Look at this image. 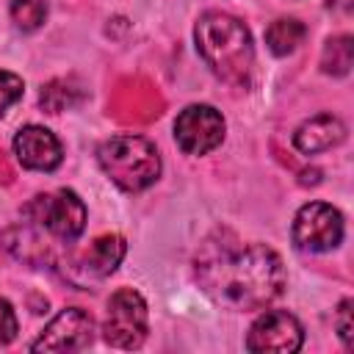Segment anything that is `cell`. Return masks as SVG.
Masks as SVG:
<instances>
[{
  "label": "cell",
  "instance_id": "cell-2",
  "mask_svg": "<svg viewBox=\"0 0 354 354\" xmlns=\"http://www.w3.org/2000/svg\"><path fill=\"white\" fill-rule=\"evenodd\" d=\"M196 50L202 61L227 83L243 86L254 66V44L249 28L224 11H207L199 17L196 30Z\"/></svg>",
  "mask_w": 354,
  "mask_h": 354
},
{
  "label": "cell",
  "instance_id": "cell-12",
  "mask_svg": "<svg viewBox=\"0 0 354 354\" xmlns=\"http://www.w3.org/2000/svg\"><path fill=\"white\" fill-rule=\"evenodd\" d=\"M124 238L119 235H102L97 238L86 254H83V268L91 274V277H108L124 257Z\"/></svg>",
  "mask_w": 354,
  "mask_h": 354
},
{
  "label": "cell",
  "instance_id": "cell-18",
  "mask_svg": "<svg viewBox=\"0 0 354 354\" xmlns=\"http://www.w3.org/2000/svg\"><path fill=\"white\" fill-rule=\"evenodd\" d=\"M335 326H337V335H340L343 346L351 348V332H354V326H351V299L340 301L337 315H335Z\"/></svg>",
  "mask_w": 354,
  "mask_h": 354
},
{
  "label": "cell",
  "instance_id": "cell-16",
  "mask_svg": "<svg viewBox=\"0 0 354 354\" xmlns=\"http://www.w3.org/2000/svg\"><path fill=\"white\" fill-rule=\"evenodd\" d=\"M22 91H25L22 77L14 75V72L0 69V116H3L17 100H22Z\"/></svg>",
  "mask_w": 354,
  "mask_h": 354
},
{
  "label": "cell",
  "instance_id": "cell-6",
  "mask_svg": "<svg viewBox=\"0 0 354 354\" xmlns=\"http://www.w3.org/2000/svg\"><path fill=\"white\" fill-rule=\"evenodd\" d=\"M343 241V216L326 202L304 205L293 218V243L301 252H332Z\"/></svg>",
  "mask_w": 354,
  "mask_h": 354
},
{
  "label": "cell",
  "instance_id": "cell-1",
  "mask_svg": "<svg viewBox=\"0 0 354 354\" xmlns=\"http://www.w3.org/2000/svg\"><path fill=\"white\" fill-rule=\"evenodd\" d=\"M196 277L205 293L230 310H260L285 288L282 257L266 243H207Z\"/></svg>",
  "mask_w": 354,
  "mask_h": 354
},
{
  "label": "cell",
  "instance_id": "cell-15",
  "mask_svg": "<svg viewBox=\"0 0 354 354\" xmlns=\"http://www.w3.org/2000/svg\"><path fill=\"white\" fill-rule=\"evenodd\" d=\"M11 19L22 30H36L47 19V3L44 0H11Z\"/></svg>",
  "mask_w": 354,
  "mask_h": 354
},
{
  "label": "cell",
  "instance_id": "cell-7",
  "mask_svg": "<svg viewBox=\"0 0 354 354\" xmlns=\"http://www.w3.org/2000/svg\"><path fill=\"white\" fill-rule=\"evenodd\" d=\"M174 138L185 155H207L224 141V119L213 105H188L174 122Z\"/></svg>",
  "mask_w": 354,
  "mask_h": 354
},
{
  "label": "cell",
  "instance_id": "cell-9",
  "mask_svg": "<svg viewBox=\"0 0 354 354\" xmlns=\"http://www.w3.org/2000/svg\"><path fill=\"white\" fill-rule=\"evenodd\" d=\"M91 340H94V318L80 307H69L61 310L44 326V332L30 343V351H80L88 348Z\"/></svg>",
  "mask_w": 354,
  "mask_h": 354
},
{
  "label": "cell",
  "instance_id": "cell-17",
  "mask_svg": "<svg viewBox=\"0 0 354 354\" xmlns=\"http://www.w3.org/2000/svg\"><path fill=\"white\" fill-rule=\"evenodd\" d=\"M17 332H19V324H17L14 307L6 299H0V346L11 343L17 337Z\"/></svg>",
  "mask_w": 354,
  "mask_h": 354
},
{
  "label": "cell",
  "instance_id": "cell-3",
  "mask_svg": "<svg viewBox=\"0 0 354 354\" xmlns=\"http://www.w3.org/2000/svg\"><path fill=\"white\" fill-rule=\"evenodd\" d=\"M97 160L102 171L124 191H141L152 185L160 174V155L155 144L144 136H111L100 144Z\"/></svg>",
  "mask_w": 354,
  "mask_h": 354
},
{
  "label": "cell",
  "instance_id": "cell-8",
  "mask_svg": "<svg viewBox=\"0 0 354 354\" xmlns=\"http://www.w3.org/2000/svg\"><path fill=\"white\" fill-rule=\"evenodd\" d=\"M301 340H304V329L296 321V315H290L288 310H268L252 324L246 335V348L257 354L266 351L293 354L301 348Z\"/></svg>",
  "mask_w": 354,
  "mask_h": 354
},
{
  "label": "cell",
  "instance_id": "cell-4",
  "mask_svg": "<svg viewBox=\"0 0 354 354\" xmlns=\"http://www.w3.org/2000/svg\"><path fill=\"white\" fill-rule=\"evenodd\" d=\"M25 216L39 230H44L61 241H75L86 227V205L69 188H58V191L33 196L25 205Z\"/></svg>",
  "mask_w": 354,
  "mask_h": 354
},
{
  "label": "cell",
  "instance_id": "cell-14",
  "mask_svg": "<svg viewBox=\"0 0 354 354\" xmlns=\"http://www.w3.org/2000/svg\"><path fill=\"white\" fill-rule=\"evenodd\" d=\"M324 72L329 75H346L351 66V36H337L329 39L324 47V58H321Z\"/></svg>",
  "mask_w": 354,
  "mask_h": 354
},
{
  "label": "cell",
  "instance_id": "cell-5",
  "mask_svg": "<svg viewBox=\"0 0 354 354\" xmlns=\"http://www.w3.org/2000/svg\"><path fill=\"white\" fill-rule=\"evenodd\" d=\"M147 326H149V315L141 293L133 288H119L108 299V313L102 326L105 343L116 348H138L147 337Z\"/></svg>",
  "mask_w": 354,
  "mask_h": 354
},
{
  "label": "cell",
  "instance_id": "cell-10",
  "mask_svg": "<svg viewBox=\"0 0 354 354\" xmlns=\"http://www.w3.org/2000/svg\"><path fill=\"white\" fill-rule=\"evenodd\" d=\"M14 155L25 169L33 171H53L64 158L58 138L41 124H25L14 136Z\"/></svg>",
  "mask_w": 354,
  "mask_h": 354
},
{
  "label": "cell",
  "instance_id": "cell-13",
  "mask_svg": "<svg viewBox=\"0 0 354 354\" xmlns=\"http://www.w3.org/2000/svg\"><path fill=\"white\" fill-rule=\"evenodd\" d=\"M307 36V28L299 19H277L266 28V44L274 55H288L293 53Z\"/></svg>",
  "mask_w": 354,
  "mask_h": 354
},
{
  "label": "cell",
  "instance_id": "cell-11",
  "mask_svg": "<svg viewBox=\"0 0 354 354\" xmlns=\"http://www.w3.org/2000/svg\"><path fill=\"white\" fill-rule=\"evenodd\" d=\"M346 138V127L337 116L332 113H321L313 116L310 122H304L296 133H293V144L299 152L304 155H315V152H326L332 147H337Z\"/></svg>",
  "mask_w": 354,
  "mask_h": 354
}]
</instances>
